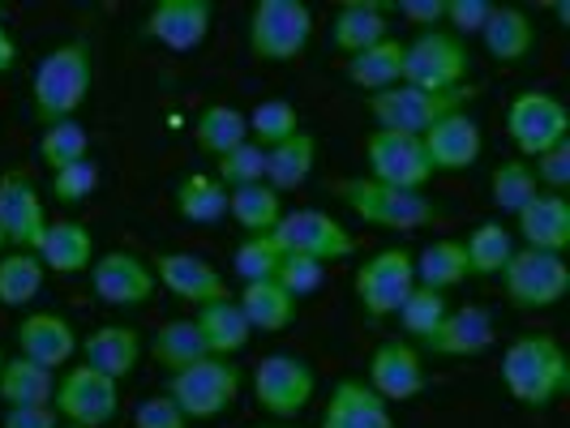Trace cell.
I'll return each instance as SVG.
<instances>
[{"instance_id":"47","label":"cell","mask_w":570,"mask_h":428,"mask_svg":"<svg viewBox=\"0 0 570 428\" xmlns=\"http://www.w3.org/2000/svg\"><path fill=\"white\" fill-rule=\"evenodd\" d=\"M99 163L86 155V159H78V163H69V168H57L52 171V198L60 201V206H82V201L95 198V189H99Z\"/></svg>"},{"instance_id":"24","label":"cell","mask_w":570,"mask_h":428,"mask_svg":"<svg viewBox=\"0 0 570 428\" xmlns=\"http://www.w3.org/2000/svg\"><path fill=\"white\" fill-rule=\"evenodd\" d=\"M78 351H82V365L95 372H104V377H112V381H125L129 372L138 369V360H142L146 351V339L142 330H134V326H99V330H90L86 339H78Z\"/></svg>"},{"instance_id":"36","label":"cell","mask_w":570,"mask_h":428,"mask_svg":"<svg viewBox=\"0 0 570 428\" xmlns=\"http://www.w3.org/2000/svg\"><path fill=\"white\" fill-rule=\"evenodd\" d=\"M146 351H150V360H155L159 369H168V372L189 369L194 360L210 356L198 335V326H194V317H171V321H164V326L146 339Z\"/></svg>"},{"instance_id":"38","label":"cell","mask_w":570,"mask_h":428,"mask_svg":"<svg viewBox=\"0 0 570 428\" xmlns=\"http://www.w3.org/2000/svg\"><path fill=\"white\" fill-rule=\"evenodd\" d=\"M194 142H198L210 159H224L228 150L249 142L245 112H240V108H228V103H210V108H202V116L194 120Z\"/></svg>"},{"instance_id":"8","label":"cell","mask_w":570,"mask_h":428,"mask_svg":"<svg viewBox=\"0 0 570 428\" xmlns=\"http://www.w3.org/2000/svg\"><path fill=\"white\" fill-rule=\"evenodd\" d=\"M416 275H412V253L407 249H377L373 257H365L352 275V296L361 305V313L382 321V317H395L400 305L412 296Z\"/></svg>"},{"instance_id":"32","label":"cell","mask_w":570,"mask_h":428,"mask_svg":"<svg viewBox=\"0 0 570 428\" xmlns=\"http://www.w3.org/2000/svg\"><path fill=\"white\" fill-rule=\"evenodd\" d=\"M519 249L514 245V231L498 219H485L468 231L463 240V257H468V279H498L507 270L511 253Z\"/></svg>"},{"instance_id":"22","label":"cell","mask_w":570,"mask_h":428,"mask_svg":"<svg viewBox=\"0 0 570 428\" xmlns=\"http://www.w3.org/2000/svg\"><path fill=\"white\" fill-rule=\"evenodd\" d=\"M429 155V168L433 171H468L481 150H485V133H481V120L468 112H451L446 120H438L421 138Z\"/></svg>"},{"instance_id":"2","label":"cell","mask_w":570,"mask_h":428,"mask_svg":"<svg viewBox=\"0 0 570 428\" xmlns=\"http://www.w3.org/2000/svg\"><path fill=\"white\" fill-rule=\"evenodd\" d=\"M90 43L86 39H69L57 43L52 52H43L35 64V78H30V103H35V120L48 129L57 120H73L78 108L90 94Z\"/></svg>"},{"instance_id":"18","label":"cell","mask_w":570,"mask_h":428,"mask_svg":"<svg viewBox=\"0 0 570 428\" xmlns=\"http://www.w3.org/2000/svg\"><path fill=\"white\" fill-rule=\"evenodd\" d=\"M215 27V4L210 0H159L142 22V39L168 48V52H194L206 43Z\"/></svg>"},{"instance_id":"57","label":"cell","mask_w":570,"mask_h":428,"mask_svg":"<svg viewBox=\"0 0 570 428\" xmlns=\"http://www.w3.org/2000/svg\"><path fill=\"white\" fill-rule=\"evenodd\" d=\"M0 365H4V351H0Z\"/></svg>"},{"instance_id":"56","label":"cell","mask_w":570,"mask_h":428,"mask_svg":"<svg viewBox=\"0 0 570 428\" xmlns=\"http://www.w3.org/2000/svg\"><path fill=\"white\" fill-rule=\"evenodd\" d=\"M60 428H78V425H60Z\"/></svg>"},{"instance_id":"52","label":"cell","mask_w":570,"mask_h":428,"mask_svg":"<svg viewBox=\"0 0 570 428\" xmlns=\"http://www.w3.org/2000/svg\"><path fill=\"white\" fill-rule=\"evenodd\" d=\"M391 13H400L407 27H421V34H425V30H442L446 0H400V4H391Z\"/></svg>"},{"instance_id":"1","label":"cell","mask_w":570,"mask_h":428,"mask_svg":"<svg viewBox=\"0 0 570 428\" xmlns=\"http://www.w3.org/2000/svg\"><path fill=\"white\" fill-rule=\"evenodd\" d=\"M502 386L519 407L544 411L570 390V360L549 335H519L502 351Z\"/></svg>"},{"instance_id":"23","label":"cell","mask_w":570,"mask_h":428,"mask_svg":"<svg viewBox=\"0 0 570 428\" xmlns=\"http://www.w3.org/2000/svg\"><path fill=\"white\" fill-rule=\"evenodd\" d=\"M519 249H541V253H567L570 245V201L562 193H537L514 215Z\"/></svg>"},{"instance_id":"5","label":"cell","mask_w":570,"mask_h":428,"mask_svg":"<svg viewBox=\"0 0 570 428\" xmlns=\"http://www.w3.org/2000/svg\"><path fill=\"white\" fill-rule=\"evenodd\" d=\"M245 369L224 356H202L189 369L168 372V395L185 411V420H219L232 402L240 399Z\"/></svg>"},{"instance_id":"25","label":"cell","mask_w":570,"mask_h":428,"mask_svg":"<svg viewBox=\"0 0 570 428\" xmlns=\"http://www.w3.org/2000/svg\"><path fill=\"white\" fill-rule=\"evenodd\" d=\"M391 39V4L382 0H347L331 18V43L343 57H356L373 43Z\"/></svg>"},{"instance_id":"33","label":"cell","mask_w":570,"mask_h":428,"mask_svg":"<svg viewBox=\"0 0 570 428\" xmlns=\"http://www.w3.org/2000/svg\"><path fill=\"white\" fill-rule=\"evenodd\" d=\"M314 163H317L314 133H305V129H301L296 138H287V142L266 150V185L284 198V193L301 189V185L314 176Z\"/></svg>"},{"instance_id":"55","label":"cell","mask_w":570,"mask_h":428,"mask_svg":"<svg viewBox=\"0 0 570 428\" xmlns=\"http://www.w3.org/2000/svg\"><path fill=\"white\" fill-rule=\"evenodd\" d=\"M4 249H9V245H4V231H0V253H4Z\"/></svg>"},{"instance_id":"42","label":"cell","mask_w":570,"mask_h":428,"mask_svg":"<svg viewBox=\"0 0 570 428\" xmlns=\"http://www.w3.org/2000/svg\"><path fill=\"white\" fill-rule=\"evenodd\" d=\"M245 125H249V142L271 150V146L301 133V112L287 99H266V103H257L254 112H245Z\"/></svg>"},{"instance_id":"26","label":"cell","mask_w":570,"mask_h":428,"mask_svg":"<svg viewBox=\"0 0 570 428\" xmlns=\"http://www.w3.org/2000/svg\"><path fill=\"white\" fill-rule=\"evenodd\" d=\"M194 326H198L206 351L210 356H224V360H236L249 347V339H254V330H249V321L240 313L236 296H219V300L198 305L194 309Z\"/></svg>"},{"instance_id":"19","label":"cell","mask_w":570,"mask_h":428,"mask_svg":"<svg viewBox=\"0 0 570 428\" xmlns=\"http://www.w3.org/2000/svg\"><path fill=\"white\" fill-rule=\"evenodd\" d=\"M48 223H52L48 206H43L39 189L30 185L27 176H18V171L0 176V231H4V245L35 253V245H39Z\"/></svg>"},{"instance_id":"4","label":"cell","mask_w":570,"mask_h":428,"mask_svg":"<svg viewBox=\"0 0 570 428\" xmlns=\"http://www.w3.org/2000/svg\"><path fill=\"white\" fill-rule=\"evenodd\" d=\"M476 99V86H459V90H421V86H391L382 94H370V116L377 120V129L386 133H407V138H425L438 120H446L451 112H463V103Z\"/></svg>"},{"instance_id":"37","label":"cell","mask_w":570,"mask_h":428,"mask_svg":"<svg viewBox=\"0 0 570 428\" xmlns=\"http://www.w3.org/2000/svg\"><path fill=\"white\" fill-rule=\"evenodd\" d=\"M176 215L185 223H219L228 215V189L215 180V171H189L176 185Z\"/></svg>"},{"instance_id":"40","label":"cell","mask_w":570,"mask_h":428,"mask_svg":"<svg viewBox=\"0 0 570 428\" xmlns=\"http://www.w3.org/2000/svg\"><path fill=\"white\" fill-rule=\"evenodd\" d=\"M43 266H39V257L35 253H22V249H13V253H0V305L4 309H27L30 300L43 291Z\"/></svg>"},{"instance_id":"49","label":"cell","mask_w":570,"mask_h":428,"mask_svg":"<svg viewBox=\"0 0 570 428\" xmlns=\"http://www.w3.org/2000/svg\"><path fill=\"white\" fill-rule=\"evenodd\" d=\"M493 4L489 0H446V22L442 30H451L455 39H481Z\"/></svg>"},{"instance_id":"9","label":"cell","mask_w":570,"mask_h":428,"mask_svg":"<svg viewBox=\"0 0 570 428\" xmlns=\"http://www.w3.org/2000/svg\"><path fill=\"white\" fill-rule=\"evenodd\" d=\"M502 291L514 309H553L567 300L570 266L562 253H541V249H514L507 270L498 275Z\"/></svg>"},{"instance_id":"46","label":"cell","mask_w":570,"mask_h":428,"mask_svg":"<svg viewBox=\"0 0 570 428\" xmlns=\"http://www.w3.org/2000/svg\"><path fill=\"white\" fill-rule=\"evenodd\" d=\"M279 261L284 257L271 245V236H245L236 245V253H232V270H236L240 283H266V279H275Z\"/></svg>"},{"instance_id":"54","label":"cell","mask_w":570,"mask_h":428,"mask_svg":"<svg viewBox=\"0 0 570 428\" xmlns=\"http://www.w3.org/2000/svg\"><path fill=\"white\" fill-rule=\"evenodd\" d=\"M18 64V43H13V34L0 27V73H9Z\"/></svg>"},{"instance_id":"20","label":"cell","mask_w":570,"mask_h":428,"mask_svg":"<svg viewBox=\"0 0 570 428\" xmlns=\"http://www.w3.org/2000/svg\"><path fill=\"white\" fill-rule=\"evenodd\" d=\"M13 342H18V356L39 365V369H65L73 356H78V330L73 321L60 313H27L13 326Z\"/></svg>"},{"instance_id":"7","label":"cell","mask_w":570,"mask_h":428,"mask_svg":"<svg viewBox=\"0 0 570 428\" xmlns=\"http://www.w3.org/2000/svg\"><path fill=\"white\" fill-rule=\"evenodd\" d=\"M271 245L279 257H309L322 266L356 253V236L326 210H284V219L271 231Z\"/></svg>"},{"instance_id":"58","label":"cell","mask_w":570,"mask_h":428,"mask_svg":"<svg viewBox=\"0 0 570 428\" xmlns=\"http://www.w3.org/2000/svg\"><path fill=\"white\" fill-rule=\"evenodd\" d=\"M254 428H262V425H254Z\"/></svg>"},{"instance_id":"12","label":"cell","mask_w":570,"mask_h":428,"mask_svg":"<svg viewBox=\"0 0 570 428\" xmlns=\"http://www.w3.org/2000/svg\"><path fill=\"white\" fill-rule=\"evenodd\" d=\"M52 407H57V416L65 425H78V428L112 425L116 411H120V381L86 369V365H73L57 381Z\"/></svg>"},{"instance_id":"15","label":"cell","mask_w":570,"mask_h":428,"mask_svg":"<svg viewBox=\"0 0 570 428\" xmlns=\"http://www.w3.org/2000/svg\"><path fill=\"white\" fill-rule=\"evenodd\" d=\"M370 386L386 407L425 395V356L407 339H386L370 356Z\"/></svg>"},{"instance_id":"45","label":"cell","mask_w":570,"mask_h":428,"mask_svg":"<svg viewBox=\"0 0 570 428\" xmlns=\"http://www.w3.org/2000/svg\"><path fill=\"white\" fill-rule=\"evenodd\" d=\"M215 180L224 189H249V185H262L266 180V150L257 142H245L228 150L224 159H215Z\"/></svg>"},{"instance_id":"13","label":"cell","mask_w":570,"mask_h":428,"mask_svg":"<svg viewBox=\"0 0 570 428\" xmlns=\"http://www.w3.org/2000/svg\"><path fill=\"white\" fill-rule=\"evenodd\" d=\"M507 133H511L519 159H537L549 146L570 138V112L562 108L558 94L523 90L511 108H507Z\"/></svg>"},{"instance_id":"39","label":"cell","mask_w":570,"mask_h":428,"mask_svg":"<svg viewBox=\"0 0 570 428\" xmlns=\"http://www.w3.org/2000/svg\"><path fill=\"white\" fill-rule=\"evenodd\" d=\"M228 215L245 236H271L275 223L284 219V198L262 180L249 189H232L228 193Z\"/></svg>"},{"instance_id":"31","label":"cell","mask_w":570,"mask_h":428,"mask_svg":"<svg viewBox=\"0 0 570 428\" xmlns=\"http://www.w3.org/2000/svg\"><path fill=\"white\" fill-rule=\"evenodd\" d=\"M236 305H240V313L249 321V330H262V335H279L287 330L292 321H296V296H287L284 287L275 283V279H266V283H245V291L236 296Z\"/></svg>"},{"instance_id":"16","label":"cell","mask_w":570,"mask_h":428,"mask_svg":"<svg viewBox=\"0 0 570 428\" xmlns=\"http://www.w3.org/2000/svg\"><path fill=\"white\" fill-rule=\"evenodd\" d=\"M90 287H95V296L108 305V309H142L146 300L155 296V270H150V261L138 253H104L95 257V266H90Z\"/></svg>"},{"instance_id":"50","label":"cell","mask_w":570,"mask_h":428,"mask_svg":"<svg viewBox=\"0 0 570 428\" xmlns=\"http://www.w3.org/2000/svg\"><path fill=\"white\" fill-rule=\"evenodd\" d=\"M322 275H326V266L322 261H309V257H284L279 261V270H275V283L284 287L287 296H309L322 287Z\"/></svg>"},{"instance_id":"6","label":"cell","mask_w":570,"mask_h":428,"mask_svg":"<svg viewBox=\"0 0 570 428\" xmlns=\"http://www.w3.org/2000/svg\"><path fill=\"white\" fill-rule=\"evenodd\" d=\"M314 39V9L301 0H257L249 9V57L262 64H287Z\"/></svg>"},{"instance_id":"27","label":"cell","mask_w":570,"mask_h":428,"mask_svg":"<svg viewBox=\"0 0 570 428\" xmlns=\"http://www.w3.org/2000/svg\"><path fill=\"white\" fill-rule=\"evenodd\" d=\"M317 428H395V411L377 399L365 381L347 377L331 390V402H326Z\"/></svg>"},{"instance_id":"17","label":"cell","mask_w":570,"mask_h":428,"mask_svg":"<svg viewBox=\"0 0 570 428\" xmlns=\"http://www.w3.org/2000/svg\"><path fill=\"white\" fill-rule=\"evenodd\" d=\"M493 342H498V326L485 305H459L438 321L429 339L416 342V351L446 356V360H472V356H485Z\"/></svg>"},{"instance_id":"29","label":"cell","mask_w":570,"mask_h":428,"mask_svg":"<svg viewBox=\"0 0 570 428\" xmlns=\"http://www.w3.org/2000/svg\"><path fill=\"white\" fill-rule=\"evenodd\" d=\"M481 43H485V52L493 60L519 64V60L532 57V48H537V27H532V18L519 4H493L485 30H481Z\"/></svg>"},{"instance_id":"11","label":"cell","mask_w":570,"mask_h":428,"mask_svg":"<svg viewBox=\"0 0 570 428\" xmlns=\"http://www.w3.org/2000/svg\"><path fill=\"white\" fill-rule=\"evenodd\" d=\"M403 82L421 90H459L468 86V48L451 30H425L403 43Z\"/></svg>"},{"instance_id":"35","label":"cell","mask_w":570,"mask_h":428,"mask_svg":"<svg viewBox=\"0 0 570 428\" xmlns=\"http://www.w3.org/2000/svg\"><path fill=\"white\" fill-rule=\"evenodd\" d=\"M57 395V372L39 369L22 356L0 365V402L4 407H52Z\"/></svg>"},{"instance_id":"10","label":"cell","mask_w":570,"mask_h":428,"mask_svg":"<svg viewBox=\"0 0 570 428\" xmlns=\"http://www.w3.org/2000/svg\"><path fill=\"white\" fill-rule=\"evenodd\" d=\"M314 390H317V372L301 356L271 351V356H262L254 365V399L275 420H296L314 402Z\"/></svg>"},{"instance_id":"28","label":"cell","mask_w":570,"mask_h":428,"mask_svg":"<svg viewBox=\"0 0 570 428\" xmlns=\"http://www.w3.org/2000/svg\"><path fill=\"white\" fill-rule=\"evenodd\" d=\"M35 257L43 270H57V275H82L95 266V236L90 228L73 223V219H57L48 223L39 245H35Z\"/></svg>"},{"instance_id":"21","label":"cell","mask_w":570,"mask_h":428,"mask_svg":"<svg viewBox=\"0 0 570 428\" xmlns=\"http://www.w3.org/2000/svg\"><path fill=\"white\" fill-rule=\"evenodd\" d=\"M150 270H155V279L168 287L176 300H189L194 309L206 305V300L232 296L224 270L198 253H159L150 257Z\"/></svg>"},{"instance_id":"3","label":"cell","mask_w":570,"mask_h":428,"mask_svg":"<svg viewBox=\"0 0 570 428\" xmlns=\"http://www.w3.org/2000/svg\"><path fill=\"white\" fill-rule=\"evenodd\" d=\"M347 210L370 223V228L386 231H421L429 223H438V201L429 198L425 189H391V185H377L370 176H356V180H343L340 185Z\"/></svg>"},{"instance_id":"34","label":"cell","mask_w":570,"mask_h":428,"mask_svg":"<svg viewBox=\"0 0 570 428\" xmlns=\"http://www.w3.org/2000/svg\"><path fill=\"white\" fill-rule=\"evenodd\" d=\"M412 275H416V287H429V291H451L468 279V257H463V240H429L421 253H412Z\"/></svg>"},{"instance_id":"14","label":"cell","mask_w":570,"mask_h":428,"mask_svg":"<svg viewBox=\"0 0 570 428\" xmlns=\"http://www.w3.org/2000/svg\"><path fill=\"white\" fill-rule=\"evenodd\" d=\"M365 159H370V180L391 189H425L433 176L421 138H407V133L373 129L365 142Z\"/></svg>"},{"instance_id":"41","label":"cell","mask_w":570,"mask_h":428,"mask_svg":"<svg viewBox=\"0 0 570 428\" xmlns=\"http://www.w3.org/2000/svg\"><path fill=\"white\" fill-rule=\"evenodd\" d=\"M541 189H537V176L528 168V159H507V163H498L493 176H489V198L493 206L502 210V215H519L528 201L537 198Z\"/></svg>"},{"instance_id":"51","label":"cell","mask_w":570,"mask_h":428,"mask_svg":"<svg viewBox=\"0 0 570 428\" xmlns=\"http://www.w3.org/2000/svg\"><path fill=\"white\" fill-rule=\"evenodd\" d=\"M134 428H189V420H185V411L176 407V399L164 390V395H150V399L138 402Z\"/></svg>"},{"instance_id":"48","label":"cell","mask_w":570,"mask_h":428,"mask_svg":"<svg viewBox=\"0 0 570 428\" xmlns=\"http://www.w3.org/2000/svg\"><path fill=\"white\" fill-rule=\"evenodd\" d=\"M528 168H532V176H537V189H541V193H562V198H567V189H570V138L567 142H558V146H549V150L537 155Z\"/></svg>"},{"instance_id":"44","label":"cell","mask_w":570,"mask_h":428,"mask_svg":"<svg viewBox=\"0 0 570 428\" xmlns=\"http://www.w3.org/2000/svg\"><path fill=\"white\" fill-rule=\"evenodd\" d=\"M451 313V300L442 296V291H429V287H412V296L400 305V326L403 335L412 339V347L421 339H429L433 330H438V321Z\"/></svg>"},{"instance_id":"30","label":"cell","mask_w":570,"mask_h":428,"mask_svg":"<svg viewBox=\"0 0 570 428\" xmlns=\"http://www.w3.org/2000/svg\"><path fill=\"white\" fill-rule=\"evenodd\" d=\"M343 73H347V82L356 86V90L382 94V90L403 82V43L391 34V39H382V43H373L365 52L343 60Z\"/></svg>"},{"instance_id":"53","label":"cell","mask_w":570,"mask_h":428,"mask_svg":"<svg viewBox=\"0 0 570 428\" xmlns=\"http://www.w3.org/2000/svg\"><path fill=\"white\" fill-rule=\"evenodd\" d=\"M65 420L57 416V407H4L0 428H60Z\"/></svg>"},{"instance_id":"43","label":"cell","mask_w":570,"mask_h":428,"mask_svg":"<svg viewBox=\"0 0 570 428\" xmlns=\"http://www.w3.org/2000/svg\"><path fill=\"white\" fill-rule=\"evenodd\" d=\"M86 155H90V133H86L82 120H57V125H48L39 133V159H43L48 171L69 168Z\"/></svg>"}]
</instances>
